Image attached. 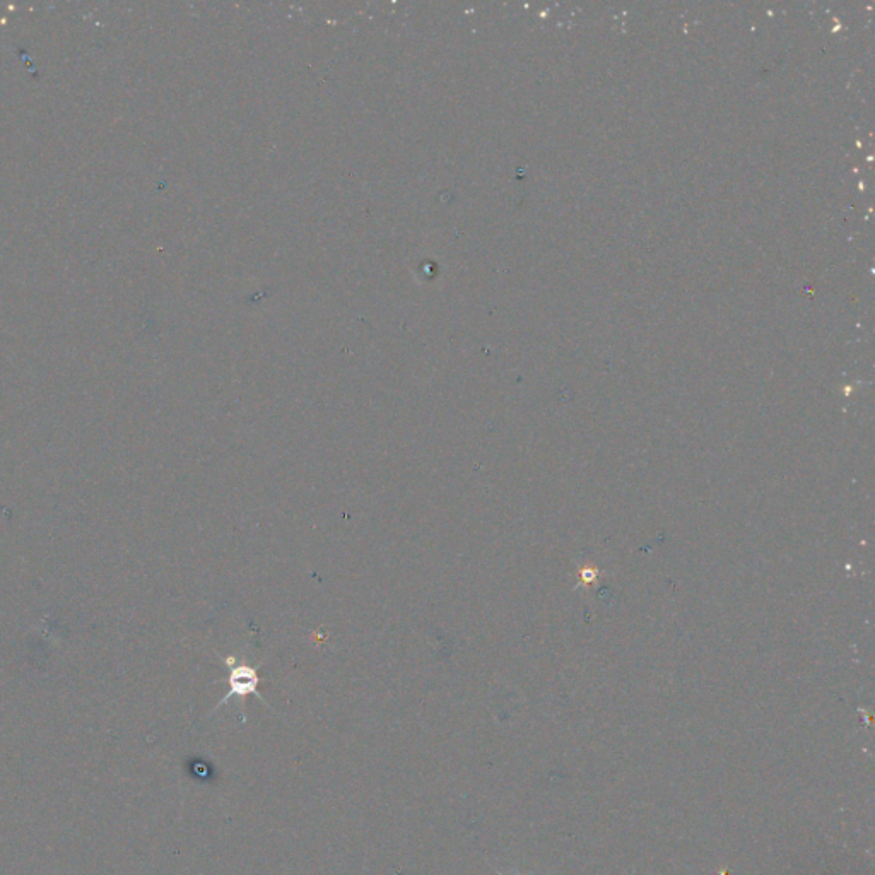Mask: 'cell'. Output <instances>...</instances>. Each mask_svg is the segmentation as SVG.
Masks as SVG:
<instances>
[{
    "label": "cell",
    "instance_id": "6da1fadb",
    "mask_svg": "<svg viewBox=\"0 0 875 875\" xmlns=\"http://www.w3.org/2000/svg\"><path fill=\"white\" fill-rule=\"evenodd\" d=\"M221 662H223L224 667L228 669V677H226V682H228V693L224 694L223 699L219 701L218 706L212 710L218 711L221 706L226 705V703H230L231 699L238 698L241 701V713H243V722L247 720L245 718V699L248 696H255V698H259L262 703H264L267 708H272L269 705V701L260 694L259 684V665H253L248 662L247 658L240 657V655H226V657H221Z\"/></svg>",
    "mask_w": 875,
    "mask_h": 875
},
{
    "label": "cell",
    "instance_id": "7a4b0ae2",
    "mask_svg": "<svg viewBox=\"0 0 875 875\" xmlns=\"http://www.w3.org/2000/svg\"><path fill=\"white\" fill-rule=\"evenodd\" d=\"M498 875H503V874H501V872H498Z\"/></svg>",
    "mask_w": 875,
    "mask_h": 875
}]
</instances>
